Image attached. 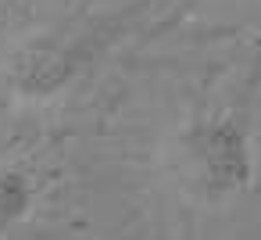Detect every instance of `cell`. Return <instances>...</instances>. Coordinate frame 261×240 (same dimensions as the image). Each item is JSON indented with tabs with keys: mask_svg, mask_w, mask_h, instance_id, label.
Wrapping results in <instances>:
<instances>
[{
	"mask_svg": "<svg viewBox=\"0 0 261 240\" xmlns=\"http://www.w3.org/2000/svg\"><path fill=\"white\" fill-rule=\"evenodd\" d=\"M158 0H125L115 8L83 11L65 18L61 26L33 36L8 68L11 93L29 104H47L75 90L140 22Z\"/></svg>",
	"mask_w": 261,
	"mask_h": 240,
	"instance_id": "cell-1",
	"label": "cell"
},
{
	"mask_svg": "<svg viewBox=\"0 0 261 240\" xmlns=\"http://www.w3.org/2000/svg\"><path fill=\"white\" fill-rule=\"evenodd\" d=\"M36 201V183L22 165H0V236L18 226Z\"/></svg>",
	"mask_w": 261,
	"mask_h": 240,
	"instance_id": "cell-3",
	"label": "cell"
},
{
	"mask_svg": "<svg viewBox=\"0 0 261 240\" xmlns=\"http://www.w3.org/2000/svg\"><path fill=\"white\" fill-rule=\"evenodd\" d=\"M175 161L186 190L204 204H229L250 194L257 158L247 111L236 104L197 111L179 133Z\"/></svg>",
	"mask_w": 261,
	"mask_h": 240,
	"instance_id": "cell-2",
	"label": "cell"
}]
</instances>
